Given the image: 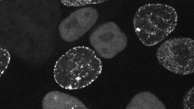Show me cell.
I'll use <instances>...</instances> for the list:
<instances>
[{
  "label": "cell",
  "instance_id": "2",
  "mask_svg": "<svg viewBox=\"0 0 194 109\" xmlns=\"http://www.w3.org/2000/svg\"><path fill=\"white\" fill-rule=\"evenodd\" d=\"M178 15L175 8L160 3L148 4L140 7L134 16L133 23L136 35L147 46L156 45L175 29Z\"/></svg>",
  "mask_w": 194,
  "mask_h": 109
},
{
  "label": "cell",
  "instance_id": "4",
  "mask_svg": "<svg viewBox=\"0 0 194 109\" xmlns=\"http://www.w3.org/2000/svg\"><path fill=\"white\" fill-rule=\"evenodd\" d=\"M90 44L101 57L109 59L126 47L127 37L115 23L109 21L97 27L89 38Z\"/></svg>",
  "mask_w": 194,
  "mask_h": 109
},
{
  "label": "cell",
  "instance_id": "1",
  "mask_svg": "<svg viewBox=\"0 0 194 109\" xmlns=\"http://www.w3.org/2000/svg\"><path fill=\"white\" fill-rule=\"evenodd\" d=\"M102 62L95 52L87 47H74L56 61L54 69V79L60 87L69 90L84 88L101 74Z\"/></svg>",
  "mask_w": 194,
  "mask_h": 109
},
{
  "label": "cell",
  "instance_id": "9",
  "mask_svg": "<svg viewBox=\"0 0 194 109\" xmlns=\"http://www.w3.org/2000/svg\"><path fill=\"white\" fill-rule=\"evenodd\" d=\"M194 87L187 92L183 99L182 106L185 109H194Z\"/></svg>",
  "mask_w": 194,
  "mask_h": 109
},
{
  "label": "cell",
  "instance_id": "8",
  "mask_svg": "<svg viewBox=\"0 0 194 109\" xmlns=\"http://www.w3.org/2000/svg\"><path fill=\"white\" fill-rule=\"evenodd\" d=\"M10 60V56L7 49L0 48V76L7 69Z\"/></svg>",
  "mask_w": 194,
  "mask_h": 109
},
{
  "label": "cell",
  "instance_id": "3",
  "mask_svg": "<svg viewBox=\"0 0 194 109\" xmlns=\"http://www.w3.org/2000/svg\"><path fill=\"white\" fill-rule=\"evenodd\" d=\"M189 38H173L158 48L156 56L159 64L170 71L182 75L194 71V44Z\"/></svg>",
  "mask_w": 194,
  "mask_h": 109
},
{
  "label": "cell",
  "instance_id": "5",
  "mask_svg": "<svg viewBox=\"0 0 194 109\" xmlns=\"http://www.w3.org/2000/svg\"><path fill=\"white\" fill-rule=\"evenodd\" d=\"M98 17V12L94 8L78 9L61 22L59 27L60 36L66 41L77 40L92 28Z\"/></svg>",
  "mask_w": 194,
  "mask_h": 109
},
{
  "label": "cell",
  "instance_id": "6",
  "mask_svg": "<svg viewBox=\"0 0 194 109\" xmlns=\"http://www.w3.org/2000/svg\"><path fill=\"white\" fill-rule=\"evenodd\" d=\"M42 107L44 109H88L77 97L56 91H50L45 96Z\"/></svg>",
  "mask_w": 194,
  "mask_h": 109
},
{
  "label": "cell",
  "instance_id": "7",
  "mask_svg": "<svg viewBox=\"0 0 194 109\" xmlns=\"http://www.w3.org/2000/svg\"><path fill=\"white\" fill-rule=\"evenodd\" d=\"M125 109H166V107L154 94L148 91H143L135 95Z\"/></svg>",
  "mask_w": 194,
  "mask_h": 109
}]
</instances>
